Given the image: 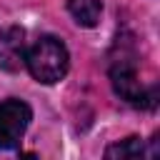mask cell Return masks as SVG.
<instances>
[{
  "mask_svg": "<svg viewBox=\"0 0 160 160\" xmlns=\"http://www.w3.org/2000/svg\"><path fill=\"white\" fill-rule=\"evenodd\" d=\"M25 68L30 70V75L42 82V85H52L60 82L68 75L70 68V52L65 48V42L55 35H42L38 38L28 50H25Z\"/></svg>",
  "mask_w": 160,
  "mask_h": 160,
  "instance_id": "6da1fadb",
  "label": "cell"
},
{
  "mask_svg": "<svg viewBox=\"0 0 160 160\" xmlns=\"http://www.w3.org/2000/svg\"><path fill=\"white\" fill-rule=\"evenodd\" d=\"M30 120H32V110L28 102H22L18 98L0 102V150L18 148Z\"/></svg>",
  "mask_w": 160,
  "mask_h": 160,
  "instance_id": "7a4b0ae2",
  "label": "cell"
},
{
  "mask_svg": "<svg viewBox=\"0 0 160 160\" xmlns=\"http://www.w3.org/2000/svg\"><path fill=\"white\" fill-rule=\"evenodd\" d=\"M110 80H112V88L115 92L130 102V105H142V108H152L155 105V88L145 90L138 80V72H135V65L130 60H120L110 68Z\"/></svg>",
  "mask_w": 160,
  "mask_h": 160,
  "instance_id": "3957f363",
  "label": "cell"
},
{
  "mask_svg": "<svg viewBox=\"0 0 160 160\" xmlns=\"http://www.w3.org/2000/svg\"><path fill=\"white\" fill-rule=\"evenodd\" d=\"M25 30L20 25H10L0 32V68L5 72H18L25 65Z\"/></svg>",
  "mask_w": 160,
  "mask_h": 160,
  "instance_id": "277c9868",
  "label": "cell"
},
{
  "mask_svg": "<svg viewBox=\"0 0 160 160\" xmlns=\"http://www.w3.org/2000/svg\"><path fill=\"white\" fill-rule=\"evenodd\" d=\"M68 12L80 28H95L102 12L100 0H68Z\"/></svg>",
  "mask_w": 160,
  "mask_h": 160,
  "instance_id": "5b68a950",
  "label": "cell"
},
{
  "mask_svg": "<svg viewBox=\"0 0 160 160\" xmlns=\"http://www.w3.org/2000/svg\"><path fill=\"white\" fill-rule=\"evenodd\" d=\"M140 155H145V145L135 135L125 138V140H120V142H115L105 150V158H110V160H132V158H140Z\"/></svg>",
  "mask_w": 160,
  "mask_h": 160,
  "instance_id": "8992f818",
  "label": "cell"
}]
</instances>
